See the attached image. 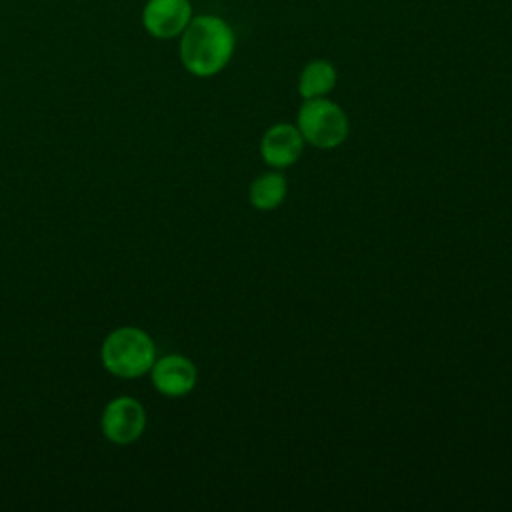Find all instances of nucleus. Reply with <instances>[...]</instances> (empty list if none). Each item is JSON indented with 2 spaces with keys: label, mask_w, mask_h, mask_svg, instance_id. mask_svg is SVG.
Returning a JSON list of instances; mask_svg holds the SVG:
<instances>
[{
  "label": "nucleus",
  "mask_w": 512,
  "mask_h": 512,
  "mask_svg": "<svg viewBox=\"0 0 512 512\" xmlns=\"http://www.w3.org/2000/svg\"><path fill=\"white\" fill-rule=\"evenodd\" d=\"M150 380L162 396L180 398L194 390L198 382V370L190 358L182 354H166L154 360L150 368Z\"/></svg>",
  "instance_id": "nucleus-6"
},
{
  "label": "nucleus",
  "mask_w": 512,
  "mask_h": 512,
  "mask_svg": "<svg viewBox=\"0 0 512 512\" xmlns=\"http://www.w3.org/2000/svg\"><path fill=\"white\" fill-rule=\"evenodd\" d=\"M304 144L306 142L296 124L278 122L262 134L260 156L268 166L282 170L300 160Z\"/></svg>",
  "instance_id": "nucleus-7"
},
{
  "label": "nucleus",
  "mask_w": 512,
  "mask_h": 512,
  "mask_svg": "<svg viewBox=\"0 0 512 512\" xmlns=\"http://www.w3.org/2000/svg\"><path fill=\"white\" fill-rule=\"evenodd\" d=\"M288 194V182L280 172H264L250 182V204L260 212L276 210Z\"/></svg>",
  "instance_id": "nucleus-9"
},
{
  "label": "nucleus",
  "mask_w": 512,
  "mask_h": 512,
  "mask_svg": "<svg viewBox=\"0 0 512 512\" xmlns=\"http://www.w3.org/2000/svg\"><path fill=\"white\" fill-rule=\"evenodd\" d=\"M100 428L108 442L118 446L132 444L146 428V410L132 396L112 398L102 410Z\"/></svg>",
  "instance_id": "nucleus-4"
},
{
  "label": "nucleus",
  "mask_w": 512,
  "mask_h": 512,
  "mask_svg": "<svg viewBox=\"0 0 512 512\" xmlns=\"http://www.w3.org/2000/svg\"><path fill=\"white\" fill-rule=\"evenodd\" d=\"M100 360L102 366L118 378H140L150 372L156 360V346L146 330L120 326L104 338Z\"/></svg>",
  "instance_id": "nucleus-2"
},
{
  "label": "nucleus",
  "mask_w": 512,
  "mask_h": 512,
  "mask_svg": "<svg viewBox=\"0 0 512 512\" xmlns=\"http://www.w3.org/2000/svg\"><path fill=\"white\" fill-rule=\"evenodd\" d=\"M236 34L232 26L216 14L192 16L178 36V56L184 70L196 78L220 74L232 60Z\"/></svg>",
  "instance_id": "nucleus-1"
},
{
  "label": "nucleus",
  "mask_w": 512,
  "mask_h": 512,
  "mask_svg": "<svg viewBox=\"0 0 512 512\" xmlns=\"http://www.w3.org/2000/svg\"><path fill=\"white\" fill-rule=\"evenodd\" d=\"M192 16L190 0H146L140 12V24L148 36L172 40L184 32Z\"/></svg>",
  "instance_id": "nucleus-5"
},
{
  "label": "nucleus",
  "mask_w": 512,
  "mask_h": 512,
  "mask_svg": "<svg viewBox=\"0 0 512 512\" xmlns=\"http://www.w3.org/2000/svg\"><path fill=\"white\" fill-rule=\"evenodd\" d=\"M336 82H338L336 66L330 60L316 58L304 64L298 76V94L302 96V100L324 98L336 88Z\"/></svg>",
  "instance_id": "nucleus-8"
},
{
  "label": "nucleus",
  "mask_w": 512,
  "mask_h": 512,
  "mask_svg": "<svg viewBox=\"0 0 512 512\" xmlns=\"http://www.w3.org/2000/svg\"><path fill=\"white\" fill-rule=\"evenodd\" d=\"M296 128L306 144L318 150H332L346 142L350 132L348 114L340 104L324 98L304 100L296 114Z\"/></svg>",
  "instance_id": "nucleus-3"
}]
</instances>
